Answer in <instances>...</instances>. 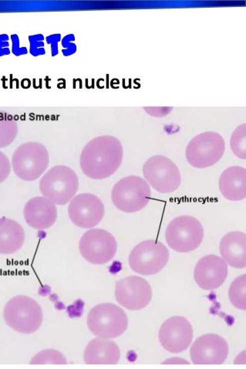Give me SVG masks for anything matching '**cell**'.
<instances>
[{"label": "cell", "mask_w": 246, "mask_h": 369, "mask_svg": "<svg viewBox=\"0 0 246 369\" xmlns=\"http://www.w3.org/2000/svg\"><path fill=\"white\" fill-rule=\"evenodd\" d=\"M124 157L123 146L113 136L92 139L81 152L80 165L84 174L93 180H104L120 168Z\"/></svg>", "instance_id": "obj_1"}, {"label": "cell", "mask_w": 246, "mask_h": 369, "mask_svg": "<svg viewBox=\"0 0 246 369\" xmlns=\"http://www.w3.org/2000/svg\"><path fill=\"white\" fill-rule=\"evenodd\" d=\"M4 317L8 327L22 334H32L39 330L44 320L40 305L30 297L19 295L7 302Z\"/></svg>", "instance_id": "obj_2"}, {"label": "cell", "mask_w": 246, "mask_h": 369, "mask_svg": "<svg viewBox=\"0 0 246 369\" xmlns=\"http://www.w3.org/2000/svg\"><path fill=\"white\" fill-rule=\"evenodd\" d=\"M78 188V175L74 170L65 165L54 166L40 181L41 194L56 205L68 204L76 195Z\"/></svg>", "instance_id": "obj_3"}, {"label": "cell", "mask_w": 246, "mask_h": 369, "mask_svg": "<svg viewBox=\"0 0 246 369\" xmlns=\"http://www.w3.org/2000/svg\"><path fill=\"white\" fill-rule=\"evenodd\" d=\"M86 324L94 336L112 339L124 333L128 327V318L126 312L118 305L103 303L90 311Z\"/></svg>", "instance_id": "obj_4"}, {"label": "cell", "mask_w": 246, "mask_h": 369, "mask_svg": "<svg viewBox=\"0 0 246 369\" xmlns=\"http://www.w3.org/2000/svg\"><path fill=\"white\" fill-rule=\"evenodd\" d=\"M150 187L138 176H128L116 183L112 191L114 205L119 211L135 213L142 211L150 202Z\"/></svg>", "instance_id": "obj_5"}, {"label": "cell", "mask_w": 246, "mask_h": 369, "mask_svg": "<svg viewBox=\"0 0 246 369\" xmlns=\"http://www.w3.org/2000/svg\"><path fill=\"white\" fill-rule=\"evenodd\" d=\"M204 239V228L192 216L182 215L172 220L166 230V240L172 250L189 253L197 249Z\"/></svg>", "instance_id": "obj_6"}, {"label": "cell", "mask_w": 246, "mask_h": 369, "mask_svg": "<svg viewBox=\"0 0 246 369\" xmlns=\"http://www.w3.org/2000/svg\"><path fill=\"white\" fill-rule=\"evenodd\" d=\"M49 163V152L39 142L24 143L12 156L14 172L24 181L39 179L48 168Z\"/></svg>", "instance_id": "obj_7"}, {"label": "cell", "mask_w": 246, "mask_h": 369, "mask_svg": "<svg viewBox=\"0 0 246 369\" xmlns=\"http://www.w3.org/2000/svg\"><path fill=\"white\" fill-rule=\"evenodd\" d=\"M224 150L226 142L222 136L216 132H204L189 142L186 147V159L196 168H208L221 160Z\"/></svg>", "instance_id": "obj_8"}, {"label": "cell", "mask_w": 246, "mask_h": 369, "mask_svg": "<svg viewBox=\"0 0 246 369\" xmlns=\"http://www.w3.org/2000/svg\"><path fill=\"white\" fill-rule=\"evenodd\" d=\"M167 247L156 240H147L136 245L129 255V265L139 275H156L166 268L168 262Z\"/></svg>", "instance_id": "obj_9"}, {"label": "cell", "mask_w": 246, "mask_h": 369, "mask_svg": "<svg viewBox=\"0 0 246 369\" xmlns=\"http://www.w3.org/2000/svg\"><path fill=\"white\" fill-rule=\"evenodd\" d=\"M142 171L145 181L160 194H170L180 187V170L174 162L166 156L150 157L144 164Z\"/></svg>", "instance_id": "obj_10"}, {"label": "cell", "mask_w": 246, "mask_h": 369, "mask_svg": "<svg viewBox=\"0 0 246 369\" xmlns=\"http://www.w3.org/2000/svg\"><path fill=\"white\" fill-rule=\"evenodd\" d=\"M79 250L86 262L93 265H104L114 258L118 242L109 231L94 228L86 231L81 237Z\"/></svg>", "instance_id": "obj_11"}, {"label": "cell", "mask_w": 246, "mask_h": 369, "mask_svg": "<svg viewBox=\"0 0 246 369\" xmlns=\"http://www.w3.org/2000/svg\"><path fill=\"white\" fill-rule=\"evenodd\" d=\"M114 294L118 304L130 311L142 310L147 307L153 295L150 284L136 275L118 281Z\"/></svg>", "instance_id": "obj_12"}, {"label": "cell", "mask_w": 246, "mask_h": 369, "mask_svg": "<svg viewBox=\"0 0 246 369\" xmlns=\"http://www.w3.org/2000/svg\"><path fill=\"white\" fill-rule=\"evenodd\" d=\"M104 214V204L102 200L89 193L74 196L68 207V215L72 224L84 229L96 227Z\"/></svg>", "instance_id": "obj_13"}, {"label": "cell", "mask_w": 246, "mask_h": 369, "mask_svg": "<svg viewBox=\"0 0 246 369\" xmlns=\"http://www.w3.org/2000/svg\"><path fill=\"white\" fill-rule=\"evenodd\" d=\"M158 339L160 346L167 352L174 354L183 353L192 342V326L182 316L169 318L160 326Z\"/></svg>", "instance_id": "obj_14"}, {"label": "cell", "mask_w": 246, "mask_h": 369, "mask_svg": "<svg viewBox=\"0 0 246 369\" xmlns=\"http://www.w3.org/2000/svg\"><path fill=\"white\" fill-rule=\"evenodd\" d=\"M230 348L224 338L207 334L196 339L190 349V358L194 365H222L226 362Z\"/></svg>", "instance_id": "obj_15"}, {"label": "cell", "mask_w": 246, "mask_h": 369, "mask_svg": "<svg viewBox=\"0 0 246 369\" xmlns=\"http://www.w3.org/2000/svg\"><path fill=\"white\" fill-rule=\"evenodd\" d=\"M228 274V265L221 257L209 255L199 260L194 268L196 284L203 290L218 289L226 282Z\"/></svg>", "instance_id": "obj_16"}, {"label": "cell", "mask_w": 246, "mask_h": 369, "mask_svg": "<svg viewBox=\"0 0 246 369\" xmlns=\"http://www.w3.org/2000/svg\"><path fill=\"white\" fill-rule=\"evenodd\" d=\"M24 214L27 224L36 230L48 229L58 220L56 204L44 196L30 200L24 207Z\"/></svg>", "instance_id": "obj_17"}, {"label": "cell", "mask_w": 246, "mask_h": 369, "mask_svg": "<svg viewBox=\"0 0 246 369\" xmlns=\"http://www.w3.org/2000/svg\"><path fill=\"white\" fill-rule=\"evenodd\" d=\"M120 351L114 341L96 338L88 343L84 359L88 365H116L120 361Z\"/></svg>", "instance_id": "obj_18"}, {"label": "cell", "mask_w": 246, "mask_h": 369, "mask_svg": "<svg viewBox=\"0 0 246 369\" xmlns=\"http://www.w3.org/2000/svg\"><path fill=\"white\" fill-rule=\"evenodd\" d=\"M220 255L227 265L237 269L246 266V236L244 232L232 231L222 238Z\"/></svg>", "instance_id": "obj_19"}, {"label": "cell", "mask_w": 246, "mask_h": 369, "mask_svg": "<svg viewBox=\"0 0 246 369\" xmlns=\"http://www.w3.org/2000/svg\"><path fill=\"white\" fill-rule=\"evenodd\" d=\"M220 190L226 199L240 201L246 197V170L240 166L228 167L220 176Z\"/></svg>", "instance_id": "obj_20"}, {"label": "cell", "mask_w": 246, "mask_h": 369, "mask_svg": "<svg viewBox=\"0 0 246 369\" xmlns=\"http://www.w3.org/2000/svg\"><path fill=\"white\" fill-rule=\"evenodd\" d=\"M25 241V231L19 223L0 218V254L12 255L19 251Z\"/></svg>", "instance_id": "obj_21"}, {"label": "cell", "mask_w": 246, "mask_h": 369, "mask_svg": "<svg viewBox=\"0 0 246 369\" xmlns=\"http://www.w3.org/2000/svg\"><path fill=\"white\" fill-rule=\"evenodd\" d=\"M246 277L244 274L236 278L228 290V299L232 305L242 311L246 309Z\"/></svg>", "instance_id": "obj_22"}, {"label": "cell", "mask_w": 246, "mask_h": 369, "mask_svg": "<svg viewBox=\"0 0 246 369\" xmlns=\"http://www.w3.org/2000/svg\"><path fill=\"white\" fill-rule=\"evenodd\" d=\"M17 133L16 124L12 116L0 113V147L8 145L15 138Z\"/></svg>", "instance_id": "obj_23"}, {"label": "cell", "mask_w": 246, "mask_h": 369, "mask_svg": "<svg viewBox=\"0 0 246 369\" xmlns=\"http://www.w3.org/2000/svg\"><path fill=\"white\" fill-rule=\"evenodd\" d=\"M246 125H240L233 131L230 140V146L233 154L238 158L244 160L246 157Z\"/></svg>", "instance_id": "obj_24"}, {"label": "cell", "mask_w": 246, "mask_h": 369, "mask_svg": "<svg viewBox=\"0 0 246 369\" xmlns=\"http://www.w3.org/2000/svg\"><path fill=\"white\" fill-rule=\"evenodd\" d=\"M30 364L44 365H66L68 364L66 358L59 351L54 349H46L40 353L36 355L32 360Z\"/></svg>", "instance_id": "obj_25"}, {"label": "cell", "mask_w": 246, "mask_h": 369, "mask_svg": "<svg viewBox=\"0 0 246 369\" xmlns=\"http://www.w3.org/2000/svg\"><path fill=\"white\" fill-rule=\"evenodd\" d=\"M42 34L30 35V52L34 56H42L46 53L45 43Z\"/></svg>", "instance_id": "obj_26"}, {"label": "cell", "mask_w": 246, "mask_h": 369, "mask_svg": "<svg viewBox=\"0 0 246 369\" xmlns=\"http://www.w3.org/2000/svg\"><path fill=\"white\" fill-rule=\"evenodd\" d=\"M10 171V165L8 158L0 152V183L5 181Z\"/></svg>", "instance_id": "obj_27"}, {"label": "cell", "mask_w": 246, "mask_h": 369, "mask_svg": "<svg viewBox=\"0 0 246 369\" xmlns=\"http://www.w3.org/2000/svg\"><path fill=\"white\" fill-rule=\"evenodd\" d=\"M74 40V37L72 35H66L62 40V47L64 49H62V53L64 56H68L74 53L76 50V46L74 44L72 43L71 41Z\"/></svg>", "instance_id": "obj_28"}, {"label": "cell", "mask_w": 246, "mask_h": 369, "mask_svg": "<svg viewBox=\"0 0 246 369\" xmlns=\"http://www.w3.org/2000/svg\"><path fill=\"white\" fill-rule=\"evenodd\" d=\"M11 40H12V52L16 56H22L28 53V49L26 47H20V46L19 36L16 34L11 35Z\"/></svg>", "instance_id": "obj_29"}, {"label": "cell", "mask_w": 246, "mask_h": 369, "mask_svg": "<svg viewBox=\"0 0 246 369\" xmlns=\"http://www.w3.org/2000/svg\"><path fill=\"white\" fill-rule=\"evenodd\" d=\"M60 34H52V35H48L46 38V40L51 46V54L52 56H56L58 54V42L60 41Z\"/></svg>", "instance_id": "obj_30"}, {"label": "cell", "mask_w": 246, "mask_h": 369, "mask_svg": "<svg viewBox=\"0 0 246 369\" xmlns=\"http://www.w3.org/2000/svg\"><path fill=\"white\" fill-rule=\"evenodd\" d=\"M8 35L7 34L0 35V56H7L10 54Z\"/></svg>", "instance_id": "obj_31"}, {"label": "cell", "mask_w": 246, "mask_h": 369, "mask_svg": "<svg viewBox=\"0 0 246 369\" xmlns=\"http://www.w3.org/2000/svg\"><path fill=\"white\" fill-rule=\"evenodd\" d=\"M162 364L188 365L189 363L187 361V360H186V359H182V358L174 357L170 358V359H167V360H166V361L163 362V363H162Z\"/></svg>", "instance_id": "obj_32"}, {"label": "cell", "mask_w": 246, "mask_h": 369, "mask_svg": "<svg viewBox=\"0 0 246 369\" xmlns=\"http://www.w3.org/2000/svg\"><path fill=\"white\" fill-rule=\"evenodd\" d=\"M31 82L29 79H22V83H21V86L24 88H29L30 86Z\"/></svg>", "instance_id": "obj_33"}]
</instances>
